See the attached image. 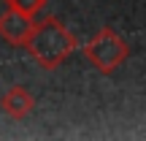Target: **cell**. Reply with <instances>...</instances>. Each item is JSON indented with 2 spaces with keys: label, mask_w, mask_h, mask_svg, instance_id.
<instances>
[{
  "label": "cell",
  "mask_w": 146,
  "mask_h": 141,
  "mask_svg": "<svg viewBox=\"0 0 146 141\" xmlns=\"http://www.w3.org/2000/svg\"><path fill=\"white\" fill-rule=\"evenodd\" d=\"M0 109H3L11 120H25V117L35 109V95H33L30 90H25V87L16 84V87H11V90L3 92V98H0Z\"/></svg>",
  "instance_id": "4"
},
{
  "label": "cell",
  "mask_w": 146,
  "mask_h": 141,
  "mask_svg": "<svg viewBox=\"0 0 146 141\" xmlns=\"http://www.w3.org/2000/svg\"><path fill=\"white\" fill-rule=\"evenodd\" d=\"M8 8H16V11H22V14H30V16H35L38 11L46 5V0H3Z\"/></svg>",
  "instance_id": "5"
},
{
  "label": "cell",
  "mask_w": 146,
  "mask_h": 141,
  "mask_svg": "<svg viewBox=\"0 0 146 141\" xmlns=\"http://www.w3.org/2000/svg\"><path fill=\"white\" fill-rule=\"evenodd\" d=\"M33 25L35 22H33L30 14H22V11L5 5V11L0 14V38L5 43H11V46H25Z\"/></svg>",
  "instance_id": "3"
},
{
  "label": "cell",
  "mask_w": 146,
  "mask_h": 141,
  "mask_svg": "<svg viewBox=\"0 0 146 141\" xmlns=\"http://www.w3.org/2000/svg\"><path fill=\"white\" fill-rule=\"evenodd\" d=\"M25 49L43 71H54L70 57L76 49V35L57 19V16H46V19L35 22L25 41Z\"/></svg>",
  "instance_id": "1"
},
{
  "label": "cell",
  "mask_w": 146,
  "mask_h": 141,
  "mask_svg": "<svg viewBox=\"0 0 146 141\" xmlns=\"http://www.w3.org/2000/svg\"><path fill=\"white\" fill-rule=\"evenodd\" d=\"M84 57L95 65L100 73H114L130 57V49H127L125 38L119 33H114L111 27H100L87 43H84Z\"/></svg>",
  "instance_id": "2"
}]
</instances>
